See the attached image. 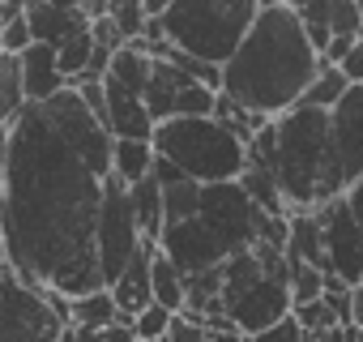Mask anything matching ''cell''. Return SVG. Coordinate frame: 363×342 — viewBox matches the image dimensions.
Here are the masks:
<instances>
[{"mask_svg": "<svg viewBox=\"0 0 363 342\" xmlns=\"http://www.w3.org/2000/svg\"><path fill=\"white\" fill-rule=\"evenodd\" d=\"M111 137L77 90L26 103L5 150V265L35 291L82 299L99 287V210Z\"/></svg>", "mask_w": 363, "mask_h": 342, "instance_id": "cell-1", "label": "cell"}, {"mask_svg": "<svg viewBox=\"0 0 363 342\" xmlns=\"http://www.w3.org/2000/svg\"><path fill=\"white\" fill-rule=\"evenodd\" d=\"M316 69L320 56L303 35L295 5L269 0L257 9V22L248 26L240 52L223 65V99L261 120H278L308 94Z\"/></svg>", "mask_w": 363, "mask_h": 342, "instance_id": "cell-2", "label": "cell"}, {"mask_svg": "<svg viewBox=\"0 0 363 342\" xmlns=\"http://www.w3.org/2000/svg\"><path fill=\"white\" fill-rule=\"evenodd\" d=\"M248 162L265 167L274 176L291 214H312L346 197L342 171L329 145V111H316L308 103H295L291 111L269 120L248 141Z\"/></svg>", "mask_w": 363, "mask_h": 342, "instance_id": "cell-3", "label": "cell"}, {"mask_svg": "<svg viewBox=\"0 0 363 342\" xmlns=\"http://www.w3.org/2000/svg\"><path fill=\"white\" fill-rule=\"evenodd\" d=\"M261 210L248 202V193L240 189V180L231 184H206L201 189V206L189 223L179 227H162L158 236V253L179 270V274H206L218 270L227 261H235L240 253H248L257 244L261 231Z\"/></svg>", "mask_w": 363, "mask_h": 342, "instance_id": "cell-4", "label": "cell"}, {"mask_svg": "<svg viewBox=\"0 0 363 342\" xmlns=\"http://www.w3.org/2000/svg\"><path fill=\"white\" fill-rule=\"evenodd\" d=\"M261 0H167V9L145 22V43H167L197 65L223 69L248 26L257 22Z\"/></svg>", "mask_w": 363, "mask_h": 342, "instance_id": "cell-5", "label": "cell"}, {"mask_svg": "<svg viewBox=\"0 0 363 342\" xmlns=\"http://www.w3.org/2000/svg\"><path fill=\"white\" fill-rule=\"evenodd\" d=\"M223 316L235 333L252 338L269 325H278L282 316H291V265L282 248L269 244H252L248 253H240L235 261L223 265Z\"/></svg>", "mask_w": 363, "mask_h": 342, "instance_id": "cell-6", "label": "cell"}, {"mask_svg": "<svg viewBox=\"0 0 363 342\" xmlns=\"http://www.w3.org/2000/svg\"><path fill=\"white\" fill-rule=\"evenodd\" d=\"M154 158L175 167L179 176H189L193 184H231L240 180V171L248 162V150L214 120H167V124H154Z\"/></svg>", "mask_w": 363, "mask_h": 342, "instance_id": "cell-7", "label": "cell"}, {"mask_svg": "<svg viewBox=\"0 0 363 342\" xmlns=\"http://www.w3.org/2000/svg\"><path fill=\"white\" fill-rule=\"evenodd\" d=\"M69 325V299L26 287L0 265V342H60Z\"/></svg>", "mask_w": 363, "mask_h": 342, "instance_id": "cell-8", "label": "cell"}, {"mask_svg": "<svg viewBox=\"0 0 363 342\" xmlns=\"http://www.w3.org/2000/svg\"><path fill=\"white\" fill-rule=\"evenodd\" d=\"M137 244H141V231H137L133 202H128V184L107 176L103 210H99V287L103 291L124 274V265L137 253Z\"/></svg>", "mask_w": 363, "mask_h": 342, "instance_id": "cell-9", "label": "cell"}, {"mask_svg": "<svg viewBox=\"0 0 363 342\" xmlns=\"http://www.w3.org/2000/svg\"><path fill=\"white\" fill-rule=\"evenodd\" d=\"M218 94H210L201 82H193L184 69H175L171 60H154L150 65V82H145V111L154 124L167 120H206L214 116Z\"/></svg>", "mask_w": 363, "mask_h": 342, "instance_id": "cell-10", "label": "cell"}, {"mask_svg": "<svg viewBox=\"0 0 363 342\" xmlns=\"http://www.w3.org/2000/svg\"><path fill=\"white\" fill-rule=\"evenodd\" d=\"M299 26L308 35V43L316 48L320 65H337L359 39H363V22L354 0H291Z\"/></svg>", "mask_w": 363, "mask_h": 342, "instance_id": "cell-11", "label": "cell"}, {"mask_svg": "<svg viewBox=\"0 0 363 342\" xmlns=\"http://www.w3.org/2000/svg\"><path fill=\"white\" fill-rule=\"evenodd\" d=\"M312 214H316V227H320L329 274L342 278L346 287H359L363 282V240H359V227L346 210V197H337V202H329Z\"/></svg>", "mask_w": 363, "mask_h": 342, "instance_id": "cell-12", "label": "cell"}, {"mask_svg": "<svg viewBox=\"0 0 363 342\" xmlns=\"http://www.w3.org/2000/svg\"><path fill=\"white\" fill-rule=\"evenodd\" d=\"M329 145L342 171V184L350 189L363 180V86H350L337 107H329Z\"/></svg>", "mask_w": 363, "mask_h": 342, "instance_id": "cell-13", "label": "cell"}, {"mask_svg": "<svg viewBox=\"0 0 363 342\" xmlns=\"http://www.w3.org/2000/svg\"><path fill=\"white\" fill-rule=\"evenodd\" d=\"M26 26L30 39L60 52L69 39H77L82 31H90V13L86 5H56V0H30L26 5Z\"/></svg>", "mask_w": 363, "mask_h": 342, "instance_id": "cell-14", "label": "cell"}, {"mask_svg": "<svg viewBox=\"0 0 363 342\" xmlns=\"http://www.w3.org/2000/svg\"><path fill=\"white\" fill-rule=\"evenodd\" d=\"M154 253H158V244H154V240H141V244H137V253L128 257V265H124V274H120V278H116V282L107 287L124 321H133V316H141V312H145V308L154 304V287H150V270H154Z\"/></svg>", "mask_w": 363, "mask_h": 342, "instance_id": "cell-15", "label": "cell"}, {"mask_svg": "<svg viewBox=\"0 0 363 342\" xmlns=\"http://www.w3.org/2000/svg\"><path fill=\"white\" fill-rule=\"evenodd\" d=\"M18 65H22L26 103H48V99H56V94L69 90V82H65V73H60V65H56V52L43 48V43H30V48L18 56Z\"/></svg>", "mask_w": 363, "mask_h": 342, "instance_id": "cell-16", "label": "cell"}, {"mask_svg": "<svg viewBox=\"0 0 363 342\" xmlns=\"http://www.w3.org/2000/svg\"><path fill=\"white\" fill-rule=\"evenodd\" d=\"M120 308L111 299V291H90L82 299H69V325L73 329H90V333H103L107 325H120Z\"/></svg>", "mask_w": 363, "mask_h": 342, "instance_id": "cell-17", "label": "cell"}, {"mask_svg": "<svg viewBox=\"0 0 363 342\" xmlns=\"http://www.w3.org/2000/svg\"><path fill=\"white\" fill-rule=\"evenodd\" d=\"M154 171V145L150 141H111V176L128 189L141 184Z\"/></svg>", "mask_w": 363, "mask_h": 342, "instance_id": "cell-18", "label": "cell"}, {"mask_svg": "<svg viewBox=\"0 0 363 342\" xmlns=\"http://www.w3.org/2000/svg\"><path fill=\"white\" fill-rule=\"evenodd\" d=\"M128 202H133V214H137V231L141 240H154L162 236V193H158V180H154V171L128 189Z\"/></svg>", "mask_w": 363, "mask_h": 342, "instance_id": "cell-19", "label": "cell"}, {"mask_svg": "<svg viewBox=\"0 0 363 342\" xmlns=\"http://www.w3.org/2000/svg\"><path fill=\"white\" fill-rule=\"evenodd\" d=\"M26 111V90H22V65L18 56H0V133L13 128V120Z\"/></svg>", "mask_w": 363, "mask_h": 342, "instance_id": "cell-20", "label": "cell"}, {"mask_svg": "<svg viewBox=\"0 0 363 342\" xmlns=\"http://www.w3.org/2000/svg\"><path fill=\"white\" fill-rule=\"evenodd\" d=\"M150 287H154V304H158V308H167V312H184V274H179L162 253H154Z\"/></svg>", "mask_w": 363, "mask_h": 342, "instance_id": "cell-21", "label": "cell"}, {"mask_svg": "<svg viewBox=\"0 0 363 342\" xmlns=\"http://www.w3.org/2000/svg\"><path fill=\"white\" fill-rule=\"evenodd\" d=\"M346 90H350V86H346L342 69H337V65H320L316 77H312V86H308V94H303L299 103H308V107H316V111H329V107H337V99H342Z\"/></svg>", "mask_w": 363, "mask_h": 342, "instance_id": "cell-22", "label": "cell"}, {"mask_svg": "<svg viewBox=\"0 0 363 342\" xmlns=\"http://www.w3.org/2000/svg\"><path fill=\"white\" fill-rule=\"evenodd\" d=\"M107 22L120 31L124 43H137L145 35V22H150L145 0H120V5H107Z\"/></svg>", "mask_w": 363, "mask_h": 342, "instance_id": "cell-23", "label": "cell"}, {"mask_svg": "<svg viewBox=\"0 0 363 342\" xmlns=\"http://www.w3.org/2000/svg\"><path fill=\"white\" fill-rule=\"evenodd\" d=\"M286 265H291V261H286ZM320 291H325V274H316V270H308V265H291V304H295V308L320 299Z\"/></svg>", "mask_w": 363, "mask_h": 342, "instance_id": "cell-24", "label": "cell"}, {"mask_svg": "<svg viewBox=\"0 0 363 342\" xmlns=\"http://www.w3.org/2000/svg\"><path fill=\"white\" fill-rule=\"evenodd\" d=\"M171 316L175 312H167V308H158V304H150L141 316H133L128 325H133V333H137V342H162V333H167V325H171Z\"/></svg>", "mask_w": 363, "mask_h": 342, "instance_id": "cell-25", "label": "cell"}, {"mask_svg": "<svg viewBox=\"0 0 363 342\" xmlns=\"http://www.w3.org/2000/svg\"><path fill=\"white\" fill-rule=\"evenodd\" d=\"M30 43H35V39H30L26 13H22V18H13V22H5V26H0V56H22V52H26Z\"/></svg>", "mask_w": 363, "mask_h": 342, "instance_id": "cell-26", "label": "cell"}, {"mask_svg": "<svg viewBox=\"0 0 363 342\" xmlns=\"http://www.w3.org/2000/svg\"><path fill=\"white\" fill-rule=\"evenodd\" d=\"M162 342H206V325H197L184 312H175L171 325H167V333H162Z\"/></svg>", "mask_w": 363, "mask_h": 342, "instance_id": "cell-27", "label": "cell"}, {"mask_svg": "<svg viewBox=\"0 0 363 342\" xmlns=\"http://www.w3.org/2000/svg\"><path fill=\"white\" fill-rule=\"evenodd\" d=\"M248 342H303V329H299V321H295V316H282L278 325H269V329L252 333Z\"/></svg>", "mask_w": 363, "mask_h": 342, "instance_id": "cell-28", "label": "cell"}, {"mask_svg": "<svg viewBox=\"0 0 363 342\" xmlns=\"http://www.w3.org/2000/svg\"><path fill=\"white\" fill-rule=\"evenodd\" d=\"M337 69H342V77H346V86H363V39L337 60Z\"/></svg>", "mask_w": 363, "mask_h": 342, "instance_id": "cell-29", "label": "cell"}, {"mask_svg": "<svg viewBox=\"0 0 363 342\" xmlns=\"http://www.w3.org/2000/svg\"><path fill=\"white\" fill-rule=\"evenodd\" d=\"M346 210H350V219H354V227H359V240H363V180H354V184L346 189Z\"/></svg>", "mask_w": 363, "mask_h": 342, "instance_id": "cell-30", "label": "cell"}, {"mask_svg": "<svg viewBox=\"0 0 363 342\" xmlns=\"http://www.w3.org/2000/svg\"><path fill=\"white\" fill-rule=\"evenodd\" d=\"M5 150H9V128L0 133V219H5ZM0 265H5V244H0Z\"/></svg>", "mask_w": 363, "mask_h": 342, "instance_id": "cell-31", "label": "cell"}, {"mask_svg": "<svg viewBox=\"0 0 363 342\" xmlns=\"http://www.w3.org/2000/svg\"><path fill=\"white\" fill-rule=\"evenodd\" d=\"M103 342H137V333H133L128 321H120V325H107L103 329Z\"/></svg>", "mask_w": 363, "mask_h": 342, "instance_id": "cell-32", "label": "cell"}, {"mask_svg": "<svg viewBox=\"0 0 363 342\" xmlns=\"http://www.w3.org/2000/svg\"><path fill=\"white\" fill-rule=\"evenodd\" d=\"M350 321H354V329H363V282L350 287Z\"/></svg>", "mask_w": 363, "mask_h": 342, "instance_id": "cell-33", "label": "cell"}, {"mask_svg": "<svg viewBox=\"0 0 363 342\" xmlns=\"http://www.w3.org/2000/svg\"><path fill=\"white\" fill-rule=\"evenodd\" d=\"M60 342H103V333H90V329H73V325H65Z\"/></svg>", "mask_w": 363, "mask_h": 342, "instance_id": "cell-34", "label": "cell"}, {"mask_svg": "<svg viewBox=\"0 0 363 342\" xmlns=\"http://www.w3.org/2000/svg\"><path fill=\"white\" fill-rule=\"evenodd\" d=\"M206 342H248V338L235 329H206Z\"/></svg>", "mask_w": 363, "mask_h": 342, "instance_id": "cell-35", "label": "cell"}, {"mask_svg": "<svg viewBox=\"0 0 363 342\" xmlns=\"http://www.w3.org/2000/svg\"><path fill=\"white\" fill-rule=\"evenodd\" d=\"M354 9H359V22H363V0H354Z\"/></svg>", "mask_w": 363, "mask_h": 342, "instance_id": "cell-36", "label": "cell"}, {"mask_svg": "<svg viewBox=\"0 0 363 342\" xmlns=\"http://www.w3.org/2000/svg\"><path fill=\"white\" fill-rule=\"evenodd\" d=\"M354 342H363V329H354Z\"/></svg>", "mask_w": 363, "mask_h": 342, "instance_id": "cell-37", "label": "cell"}]
</instances>
